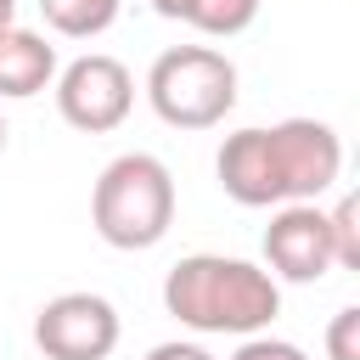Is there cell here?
<instances>
[{"label": "cell", "mask_w": 360, "mask_h": 360, "mask_svg": "<svg viewBox=\"0 0 360 360\" xmlns=\"http://www.w3.org/2000/svg\"><path fill=\"white\" fill-rule=\"evenodd\" d=\"M214 174H219V191L242 208L315 202L343 174V141L321 118L253 124V129H236L219 141Z\"/></svg>", "instance_id": "1"}, {"label": "cell", "mask_w": 360, "mask_h": 360, "mask_svg": "<svg viewBox=\"0 0 360 360\" xmlns=\"http://www.w3.org/2000/svg\"><path fill=\"white\" fill-rule=\"evenodd\" d=\"M231 360H309V354H304L298 343H287V338H264V332H253V338L236 343Z\"/></svg>", "instance_id": "13"}, {"label": "cell", "mask_w": 360, "mask_h": 360, "mask_svg": "<svg viewBox=\"0 0 360 360\" xmlns=\"http://www.w3.org/2000/svg\"><path fill=\"white\" fill-rule=\"evenodd\" d=\"M326 360H360V304H343L326 326Z\"/></svg>", "instance_id": "12"}, {"label": "cell", "mask_w": 360, "mask_h": 360, "mask_svg": "<svg viewBox=\"0 0 360 360\" xmlns=\"http://www.w3.org/2000/svg\"><path fill=\"white\" fill-rule=\"evenodd\" d=\"M332 225V259L338 270H360V197H338V208L326 214Z\"/></svg>", "instance_id": "11"}, {"label": "cell", "mask_w": 360, "mask_h": 360, "mask_svg": "<svg viewBox=\"0 0 360 360\" xmlns=\"http://www.w3.org/2000/svg\"><path fill=\"white\" fill-rule=\"evenodd\" d=\"M124 0H39V17L62 34V39H96L118 22Z\"/></svg>", "instance_id": "10"}, {"label": "cell", "mask_w": 360, "mask_h": 360, "mask_svg": "<svg viewBox=\"0 0 360 360\" xmlns=\"http://www.w3.org/2000/svg\"><path fill=\"white\" fill-rule=\"evenodd\" d=\"M56 79V45H45V34L34 28H0V96L6 101H28Z\"/></svg>", "instance_id": "8"}, {"label": "cell", "mask_w": 360, "mask_h": 360, "mask_svg": "<svg viewBox=\"0 0 360 360\" xmlns=\"http://www.w3.org/2000/svg\"><path fill=\"white\" fill-rule=\"evenodd\" d=\"M264 264H270L276 281H292V287H309V281H321L326 270H338L326 208H315V202H287V208H276L270 225H264Z\"/></svg>", "instance_id": "7"}, {"label": "cell", "mask_w": 360, "mask_h": 360, "mask_svg": "<svg viewBox=\"0 0 360 360\" xmlns=\"http://www.w3.org/2000/svg\"><path fill=\"white\" fill-rule=\"evenodd\" d=\"M118 332V309L101 292H56L34 315V343L45 360H107Z\"/></svg>", "instance_id": "6"}, {"label": "cell", "mask_w": 360, "mask_h": 360, "mask_svg": "<svg viewBox=\"0 0 360 360\" xmlns=\"http://www.w3.org/2000/svg\"><path fill=\"white\" fill-rule=\"evenodd\" d=\"M146 101L169 129H214L236 107V62L214 45H169L146 68Z\"/></svg>", "instance_id": "4"}, {"label": "cell", "mask_w": 360, "mask_h": 360, "mask_svg": "<svg viewBox=\"0 0 360 360\" xmlns=\"http://www.w3.org/2000/svg\"><path fill=\"white\" fill-rule=\"evenodd\" d=\"M90 225L107 248L141 253L158 248L174 225V174L152 152H124L96 174L90 191Z\"/></svg>", "instance_id": "3"}, {"label": "cell", "mask_w": 360, "mask_h": 360, "mask_svg": "<svg viewBox=\"0 0 360 360\" xmlns=\"http://www.w3.org/2000/svg\"><path fill=\"white\" fill-rule=\"evenodd\" d=\"M17 22V0H0V28H11Z\"/></svg>", "instance_id": "15"}, {"label": "cell", "mask_w": 360, "mask_h": 360, "mask_svg": "<svg viewBox=\"0 0 360 360\" xmlns=\"http://www.w3.org/2000/svg\"><path fill=\"white\" fill-rule=\"evenodd\" d=\"M146 6L169 22L208 34V39H231V34L253 28V17H259V0H146Z\"/></svg>", "instance_id": "9"}, {"label": "cell", "mask_w": 360, "mask_h": 360, "mask_svg": "<svg viewBox=\"0 0 360 360\" xmlns=\"http://www.w3.org/2000/svg\"><path fill=\"white\" fill-rule=\"evenodd\" d=\"M0 152H6V118H0Z\"/></svg>", "instance_id": "16"}, {"label": "cell", "mask_w": 360, "mask_h": 360, "mask_svg": "<svg viewBox=\"0 0 360 360\" xmlns=\"http://www.w3.org/2000/svg\"><path fill=\"white\" fill-rule=\"evenodd\" d=\"M163 309L208 338H253L281 315V287L270 270L225 253H186L163 276Z\"/></svg>", "instance_id": "2"}, {"label": "cell", "mask_w": 360, "mask_h": 360, "mask_svg": "<svg viewBox=\"0 0 360 360\" xmlns=\"http://www.w3.org/2000/svg\"><path fill=\"white\" fill-rule=\"evenodd\" d=\"M135 107V79L118 56H73L62 73H56V112L62 124H73L79 135H107L129 118Z\"/></svg>", "instance_id": "5"}, {"label": "cell", "mask_w": 360, "mask_h": 360, "mask_svg": "<svg viewBox=\"0 0 360 360\" xmlns=\"http://www.w3.org/2000/svg\"><path fill=\"white\" fill-rule=\"evenodd\" d=\"M146 360H214V354H208L202 343H180V338H174V343H158Z\"/></svg>", "instance_id": "14"}]
</instances>
